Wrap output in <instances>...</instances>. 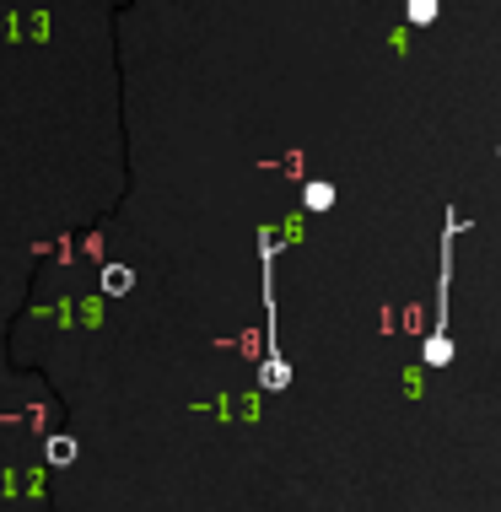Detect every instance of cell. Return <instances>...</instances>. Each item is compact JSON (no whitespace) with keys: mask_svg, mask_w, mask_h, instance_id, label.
Masks as SVG:
<instances>
[{"mask_svg":"<svg viewBox=\"0 0 501 512\" xmlns=\"http://www.w3.org/2000/svg\"><path fill=\"white\" fill-rule=\"evenodd\" d=\"M496 157H501V151H496Z\"/></svg>","mask_w":501,"mask_h":512,"instance_id":"7","label":"cell"},{"mask_svg":"<svg viewBox=\"0 0 501 512\" xmlns=\"http://www.w3.org/2000/svg\"><path fill=\"white\" fill-rule=\"evenodd\" d=\"M458 232H469V221L448 211V232H442V281H437V324H431V335L421 345L426 367H448L453 362V324H448L453 313H448V302H453V238Z\"/></svg>","mask_w":501,"mask_h":512,"instance_id":"1","label":"cell"},{"mask_svg":"<svg viewBox=\"0 0 501 512\" xmlns=\"http://www.w3.org/2000/svg\"><path fill=\"white\" fill-rule=\"evenodd\" d=\"M44 459H49L54 469H71V464H76V437H65V432H54V437L44 442Z\"/></svg>","mask_w":501,"mask_h":512,"instance_id":"3","label":"cell"},{"mask_svg":"<svg viewBox=\"0 0 501 512\" xmlns=\"http://www.w3.org/2000/svg\"><path fill=\"white\" fill-rule=\"evenodd\" d=\"M437 17H442L437 0H405V22H410V27H431Z\"/></svg>","mask_w":501,"mask_h":512,"instance_id":"5","label":"cell"},{"mask_svg":"<svg viewBox=\"0 0 501 512\" xmlns=\"http://www.w3.org/2000/svg\"><path fill=\"white\" fill-rule=\"evenodd\" d=\"M259 265H264V313H270V356L259 367V389L281 394L291 389V362L281 356V340H275V232H259Z\"/></svg>","mask_w":501,"mask_h":512,"instance_id":"2","label":"cell"},{"mask_svg":"<svg viewBox=\"0 0 501 512\" xmlns=\"http://www.w3.org/2000/svg\"><path fill=\"white\" fill-rule=\"evenodd\" d=\"M302 205H308V211H329V205H334V184H308V189H302Z\"/></svg>","mask_w":501,"mask_h":512,"instance_id":"6","label":"cell"},{"mask_svg":"<svg viewBox=\"0 0 501 512\" xmlns=\"http://www.w3.org/2000/svg\"><path fill=\"white\" fill-rule=\"evenodd\" d=\"M135 286V270L130 265H103V297H124Z\"/></svg>","mask_w":501,"mask_h":512,"instance_id":"4","label":"cell"}]
</instances>
